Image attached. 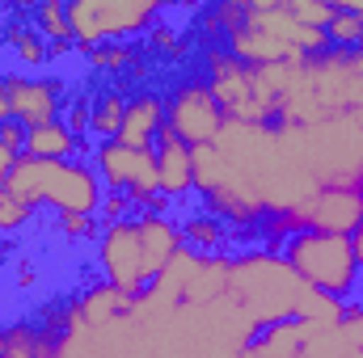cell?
<instances>
[{
    "label": "cell",
    "instance_id": "cell-1",
    "mask_svg": "<svg viewBox=\"0 0 363 358\" xmlns=\"http://www.w3.org/2000/svg\"><path fill=\"white\" fill-rule=\"evenodd\" d=\"M228 299L245 312L254 329H267L279 321H300L308 287L291 274V266L279 253L250 249L228 262Z\"/></svg>",
    "mask_w": 363,
    "mask_h": 358
},
{
    "label": "cell",
    "instance_id": "cell-2",
    "mask_svg": "<svg viewBox=\"0 0 363 358\" xmlns=\"http://www.w3.org/2000/svg\"><path fill=\"white\" fill-rule=\"evenodd\" d=\"M4 194L26 202L30 211L34 207H51L55 215H97L101 211V198H106V185L97 178L89 161H34V156H17L9 181H4Z\"/></svg>",
    "mask_w": 363,
    "mask_h": 358
},
{
    "label": "cell",
    "instance_id": "cell-3",
    "mask_svg": "<svg viewBox=\"0 0 363 358\" xmlns=\"http://www.w3.org/2000/svg\"><path fill=\"white\" fill-rule=\"evenodd\" d=\"M279 258L291 266V274L325 295V299H338V304H351L363 295V270L355 262V249H351V236H334V232H296L283 241Z\"/></svg>",
    "mask_w": 363,
    "mask_h": 358
},
{
    "label": "cell",
    "instance_id": "cell-4",
    "mask_svg": "<svg viewBox=\"0 0 363 358\" xmlns=\"http://www.w3.org/2000/svg\"><path fill=\"white\" fill-rule=\"evenodd\" d=\"M157 17H161V4L152 0H72L68 4V30L81 55L93 47H110V42H127L131 34H144Z\"/></svg>",
    "mask_w": 363,
    "mask_h": 358
},
{
    "label": "cell",
    "instance_id": "cell-5",
    "mask_svg": "<svg viewBox=\"0 0 363 358\" xmlns=\"http://www.w3.org/2000/svg\"><path fill=\"white\" fill-rule=\"evenodd\" d=\"M93 258L101 270V282L123 291L127 299H140L148 291V278H144V245H140V228H135V215L123 219V224H101L97 241H93Z\"/></svg>",
    "mask_w": 363,
    "mask_h": 358
},
{
    "label": "cell",
    "instance_id": "cell-6",
    "mask_svg": "<svg viewBox=\"0 0 363 358\" xmlns=\"http://www.w3.org/2000/svg\"><path fill=\"white\" fill-rule=\"evenodd\" d=\"M89 165L97 169L101 185L110 194H127L135 202V211H148V202L161 194L157 185V156L152 152H140V148H127V144H97L89 152Z\"/></svg>",
    "mask_w": 363,
    "mask_h": 358
},
{
    "label": "cell",
    "instance_id": "cell-7",
    "mask_svg": "<svg viewBox=\"0 0 363 358\" xmlns=\"http://www.w3.org/2000/svg\"><path fill=\"white\" fill-rule=\"evenodd\" d=\"M224 110L216 105V97L207 89L203 76H190L178 81L174 93L165 97V131H174L186 148H203V144H216L220 131H224Z\"/></svg>",
    "mask_w": 363,
    "mask_h": 358
},
{
    "label": "cell",
    "instance_id": "cell-8",
    "mask_svg": "<svg viewBox=\"0 0 363 358\" xmlns=\"http://www.w3.org/2000/svg\"><path fill=\"white\" fill-rule=\"evenodd\" d=\"M4 89H9V110H13V122H21L26 131L30 127H43V122H55L64 114V101L68 93L55 76H26V72H4Z\"/></svg>",
    "mask_w": 363,
    "mask_h": 358
},
{
    "label": "cell",
    "instance_id": "cell-9",
    "mask_svg": "<svg viewBox=\"0 0 363 358\" xmlns=\"http://www.w3.org/2000/svg\"><path fill=\"white\" fill-rule=\"evenodd\" d=\"M178 232H182V249L194 258H228L241 245V232H233L220 215H211L199 198H190L186 207H178Z\"/></svg>",
    "mask_w": 363,
    "mask_h": 358
},
{
    "label": "cell",
    "instance_id": "cell-10",
    "mask_svg": "<svg viewBox=\"0 0 363 358\" xmlns=\"http://www.w3.org/2000/svg\"><path fill=\"white\" fill-rule=\"evenodd\" d=\"M194 148H186L174 131H161V139L152 144V156H157V185L169 202L186 207L194 198V161H190Z\"/></svg>",
    "mask_w": 363,
    "mask_h": 358
},
{
    "label": "cell",
    "instance_id": "cell-11",
    "mask_svg": "<svg viewBox=\"0 0 363 358\" xmlns=\"http://www.w3.org/2000/svg\"><path fill=\"white\" fill-rule=\"evenodd\" d=\"M161 131H165V97L157 89H135L127 97V114H123L118 144L140 148V152H152V144L161 139Z\"/></svg>",
    "mask_w": 363,
    "mask_h": 358
},
{
    "label": "cell",
    "instance_id": "cell-12",
    "mask_svg": "<svg viewBox=\"0 0 363 358\" xmlns=\"http://www.w3.org/2000/svg\"><path fill=\"white\" fill-rule=\"evenodd\" d=\"M135 228H140V245H144V278H148V287H152L157 274L182 253L178 219H174V215H148V211H140V215H135Z\"/></svg>",
    "mask_w": 363,
    "mask_h": 358
},
{
    "label": "cell",
    "instance_id": "cell-13",
    "mask_svg": "<svg viewBox=\"0 0 363 358\" xmlns=\"http://www.w3.org/2000/svg\"><path fill=\"white\" fill-rule=\"evenodd\" d=\"M89 144L77 139L60 118L55 122H43V127H30L26 131V148L21 156H34V161H89Z\"/></svg>",
    "mask_w": 363,
    "mask_h": 358
},
{
    "label": "cell",
    "instance_id": "cell-14",
    "mask_svg": "<svg viewBox=\"0 0 363 358\" xmlns=\"http://www.w3.org/2000/svg\"><path fill=\"white\" fill-rule=\"evenodd\" d=\"M123 114H127V97L123 89H101L89 101V148L97 144H114L118 131H123Z\"/></svg>",
    "mask_w": 363,
    "mask_h": 358
},
{
    "label": "cell",
    "instance_id": "cell-15",
    "mask_svg": "<svg viewBox=\"0 0 363 358\" xmlns=\"http://www.w3.org/2000/svg\"><path fill=\"white\" fill-rule=\"evenodd\" d=\"M300 358H363V350L342 337L338 325H325V329H308V337L300 346Z\"/></svg>",
    "mask_w": 363,
    "mask_h": 358
},
{
    "label": "cell",
    "instance_id": "cell-16",
    "mask_svg": "<svg viewBox=\"0 0 363 358\" xmlns=\"http://www.w3.org/2000/svg\"><path fill=\"white\" fill-rule=\"evenodd\" d=\"M30 21H34V30H38L51 47H72L68 4H60V0H43V4H34V8H30Z\"/></svg>",
    "mask_w": 363,
    "mask_h": 358
},
{
    "label": "cell",
    "instance_id": "cell-17",
    "mask_svg": "<svg viewBox=\"0 0 363 358\" xmlns=\"http://www.w3.org/2000/svg\"><path fill=\"white\" fill-rule=\"evenodd\" d=\"M287 8H291V17H296L300 25L325 30V25L334 21V8H338V4H330V0H287Z\"/></svg>",
    "mask_w": 363,
    "mask_h": 358
},
{
    "label": "cell",
    "instance_id": "cell-18",
    "mask_svg": "<svg viewBox=\"0 0 363 358\" xmlns=\"http://www.w3.org/2000/svg\"><path fill=\"white\" fill-rule=\"evenodd\" d=\"M55 224H60V232L68 236V241H97V232H101V219L97 215H55Z\"/></svg>",
    "mask_w": 363,
    "mask_h": 358
},
{
    "label": "cell",
    "instance_id": "cell-19",
    "mask_svg": "<svg viewBox=\"0 0 363 358\" xmlns=\"http://www.w3.org/2000/svg\"><path fill=\"white\" fill-rule=\"evenodd\" d=\"M338 329H342V337H347L351 346H359V350H363V299H351V304L342 308Z\"/></svg>",
    "mask_w": 363,
    "mask_h": 358
},
{
    "label": "cell",
    "instance_id": "cell-20",
    "mask_svg": "<svg viewBox=\"0 0 363 358\" xmlns=\"http://www.w3.org/2000/svg\"><path fill=\"white\" fill-rule=\"evenodd\" d=\"M34 211L26 207V202H17V198H9V194H0V236L4 232H17L26 219H30Z\"/></svg>",
    "mask_w": 363,
    "mask_h": 358
},
{
    "label": "cell",
    "instance_id": "cell-21",
    "mask_svg": "<svg viewBox=\"0 0 363 358\" xmlns=\"http://www.w3.org/2000/svg\"><path fill=\"white\" fill-rule=\"evenodd\" d=\"M0 148H9L13 156H21V148H26V127H21V122H0Z\"/></svg>",
    "mask_w": 363,
    "mask_h": 358
},
{
    "label": "cell",
    "instance_id": "cell-22",
    "mask_svg": "<svg viewBox=\"0 0 363 358\" xmlns=\"http://www.w3.org/2000/svg\"><path fill=\"white\" fill-rule=\"evenodd\" d=\"M347 8H355V13H359V17H363V0H351V4H347Z\"/></svg>",
    "mask_w": 363,
    "mask_h": 358
},
{
    "label": "cell",
    "instance_id": "cell-23",
    "mask_svg": "<svg viewBox=\"0 0 363 358\" xmlns=\"http://www.w3.org/2000/svg\"><path fill=\"white\" fill-rule=\"evenodd\" d=\"M359 228H363V224H359Z\"/></svg>",
    "mask_w": 363,
    "mask_h": 358
}]
</instances>
